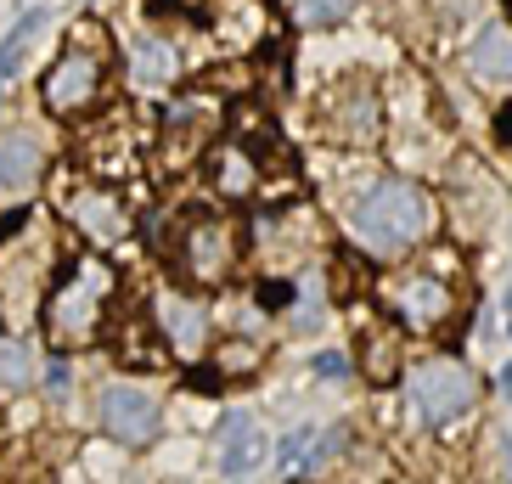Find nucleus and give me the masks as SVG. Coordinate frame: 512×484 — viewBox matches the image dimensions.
Masks as SVG:
<instances>
[{
	"instance_id": "f257e3e1",
	"label": "nucleus",
	"mask_w": 512,
	"mask_h": 484,
	"mask_svg": "<svg viewBox=\"0 0 512 484\" xmlns=\"http://www.w3.org/2000/svg\"><path fill=\"white\" fill-rule=\"evenodd\" d=\"M349 220H355V237H361L366 259H400L428 237L434 203H428V192H422L417 181L383 175V181H372L355 197V214H349Z\"/></svg>"
},
{
	"instance_id": "f03ea898",
	"label": "nucleus",
	"mask_w": 512,
	"mask_h": 484,
	"mask_svg": "<svg viewBox=\"0 0 512 484\" xmlns=\"http://www.w3.org/2000/svg\"><path fill=\"white\" fill-rule=\"evenodd\" d=\"M113 299V271L96 254H79L68 271L57 276V288L46 299V333L57 349H79L102 333V304Z\"/></svg>"
},
{
	"instance_id": "7ed1b4c3",
	"label": "nucleus",
	"mask_w": 512,
	"mask_h": 484,
	"mask_svg": "<svg viewBox=\"0 0 512 484\" xmlns=\"http://www.w3.org/2000/svg\"><path fill=\"white\" fill-rule=\"evenodd\" d=\"M400 378H406V417L417 428L451 423V417L473 411V400H479L473 366L456 361V355H428V361H417L411 372H400Z\"/></svg>"
},
{
	"instance_id": "20e7f679",
	"label": "nucleus",
	"mask_w": 512,
	"mask_h": 484,
	"mask_svg": "<svg viewBox=\"0 0 512 484\" xmlns=\"http://www.w3.org/2000/svg\"><path fill=\"white\" fill-rule=\"evenodd\" d=\"M102 85H107V46H102V51L68 46V51H62V57L46 68V85H40V96H46L51 113H62V119H79L85 107H96Z\"/></svg>"
},
{
	"instance_id": "39448f33",
	"label": "nucleus",
	"mask_w": 512,
	"mask_h": 484,
	"mask_svg": "<svg viewBox=\"0 0 512 484\" xmlns=\"http://www.w3.org/2000/svg\"><path fill=\"white\" fill-rule=\"evenodd\" d=\"M231 259H237V231H231V220H214V214H203V220H192V226L181 231V248H175V265H181L186 282H226Z\"/></svg>"
},
{
	"instance_id": "423d86ee",
	"label": "nucleus",
	"mask_w": 512,
	"mask_h": 484,
	"mask_svg": "<svg viewBox=\"0 0 512 484\" xmlns=\"http://www.w3.org/2000/svg\"><path fill=\"white\" fill-rule=\"evenodd\" d=\"M96 417H102V434L130 445V451L158 439V400L136 383H107L102 400H96Z\"/></svg>"
},
{
	"instance_id": "0eeeda50",
	"label": "nucleus",
	"mask_w": 512,
	"mask_h": 484,
	"mask_svg": "<svg viewBox=\"0 0 512 484\" xmlns=\"http://www.w3.org/2000/svg\"><path fill=\"white\" fill-rule=\"evenodd\" d=\"M152 327L175 355H203L209 349V304L192 293H158L152 304Z\"/></svg>"
},
{
	"instance_id": "6e6552de",
	"label": "nucleus",
	"mask_w": 512,
	"mask_h": 484,
	"mask_svg": "<svg viewBox=\"0 0 512 484\" xmlns=\"http://www.w3.org/2000/svg\"><path fill=\"white\" fill-rule=\"evenodd\" d=\"M389 304H394V316L406 321L411 333H428V327H445L456 310V293L439 282V276H406V282H394L389 288Z\"/></svg>"
},
{
	"instance_id": "1a4fd4ad",
	"label": "nucleus",
	"mask_w": 512,
	"mask_h": 484,
	"mask_svg": "<svg viewBox=\"0 0 512 484\" xmlns=\"http://www.w3.org/2000/svg\"><path fill=\"white\" fill-rule=\"evenodd\" d=\"M462 62H467V74H473V85H484V91H512V23H501V17L484 23Z\"/></svg>"
},
{
	"instance_id": "9d476101",
	"label": "nucleus",
	"mask_w": 512,
	"mask_h": 484,
	"mask_svg": "<svg viewBox=\"0 0 512 484\" xmlns=\"http://www.w3.org/2000/svg\"><path fill=\"white\" fill-rule=\"evenodd\" d=\"M327 130H332L338 141H349V147H366V141H377V130H383V107H377V91H372V85H349V91L332 96Z\"/></svg>"
},
{
	"instance_id": "9b49d317",
	"label": "nucleus",
	"mask_w": 512,
	"mask_h": 484,
	"mask_svg": "<svg viewBox=\"0 0 512 484\" xmlns=\"http://www.w3.org/2000/svg\"><path fill=\"white\" fill-rule=\"evenodd\" d=\"M68 220H74L91 242H102V248L130 231V209H124V197L107 192V186H102V192H74V197H68Z\"/></svg>"
},
{
	"instance_id": "f8f14e48",
	"label": "nucleus",
	"mask_w": 512,
	"mask_h": 484,
	"mask_svg": "<svg viewBox=\"0 0 512 484\" xmlns=\"http://www.w3.org/2000/svg\"><path fill=\"white\" fill-rule=\"evenodd\" d=\"M265 451H271V439L254 428V417H226L220 423V473L226 479H242V473H254L259 462H265Z\"/></svg>"
},
{
	"instance_id": "ddd939ff",
	"label": "nucleus",
	"mask_w": 512,
	"mask_h": 484,
	"mask_svg": "<svg viewBox=\"0 0 512 484\" xmlns=\"http://www.w3.org/2000/svg\"><path fill=\"white\" fill-rule=\"evenodd\" d=\"M130 79H136L141 91H164V85H175V79H181V51L169 46L164 34L136 40V51H130Z\"/></svg>"
},
{
	"instance_id": "4468645a",
	"label": "nucleus",
	"mask_w": 512,
	"mask_h": 484,
	"mask_svg": "<svg viewBox=\"0 0 512 484\" xmlns=\"http://www.w3.org/2000/svg\"><path fill=\"white\" fill-rule=\"evenodd\" d=\"M40 169H46V152L29 130H12V136H0V192H23V186L40 181Z\"/></svg>"
},
{
	"instance_id": "2eb2a0df",
	"label": "nucleus",
	"mask_w": 512,
	"mask_h": 484,
	"mask_svg": "<svg viewBox=\"0 0 512 484\" xmlns=\"http://www.w3.org/2000/svg\"><path fill=\"white\" fill-rule=\"evenodd\" d=\"M214 192L220 197H254L259 192V164L242 141L237 147H214Z\"/></svg>"
},
{
	"instance_id": "dca6fc26",
	"label": "nucleus",
	"mask_w": 512,
	"mask_h": 484,
	"mask_svg": "<svg viewBox=\"0 0 512 484\" xmlns=\"http://www.w3.org/2000/svg\"><path fill=\"white\" fill-rule=\"evenodd\" d=\"M46 6H34V12H23L17 17V29L6 34V40H0V79H12L17 68H23V57H29V46L34 40H40V29H46Z\"/></svg>"
},
{
	"instance_id": "f3484780",
	"label": "nucleus",
	"mask_w": 512,
	"mask_h": 484,
	"mask_svg": "<svg viewBox=\"0 0 512 484\" xmlns=\"http://www.w3.org/2000/svg\"><path fill=\"white\" fill-rule=\"evenodd\" d=\"M366 372H372V383H394L400 378V344H394V327H372L366 333Z\"/></svg>"
},
{
	"instance_id": "a211bd4d",
	"label": "nucleus",
	"mask_w": 512,
	"mask_h": 484,
	"mask_svg": "<svg viewBox=\"0 0 512 484\" xmlns=\"http://www.w3.org/2000/svg\"><path fill=\"white\" fill-rule=\"evenodd\" d=\"M34 383V349L23 338H0V389H29Z\"/></svg>"
},
{
	"instance_id": "6ab92c4d",
	"label": "nucleus",
	"mask_w": 512,
	"mask_h": 484,
	"mask_svg": "<svg viewBox=\"0 0 512 484\" xmlns=\"http://www.w3.org/2000/svg\"><path fill=\"white\" fill-rule=\"evenodd\" d=\"M293 17H299V29H338L349 17V0H299Z\"/></svg>"
},
{
	"instance_id": "aec40b11",
	"label": "nucleus",
	"mask_w": 512,
	"mask_h": 484,
	"mask_svg": "<svg viewBox=\"0 0 512 484\" xmlns=\"http://www.w3.org/2000/svg\"><path fill=\"white\" fill-rule=\"evenodd\" d=\"M40 383H46L51 400H68V389H74V366H68V355H51L46 372H40Z\"/></svg>"
},
{
	"instance_id": "412c9836",
	"label": "nucleus",
	"mask_w": 512,
	"mask_h": 484,
	"mask_svg": "<svg viewBox=\"0 0 512 484\" xmlns=\"http://www.w3.org/2000/svg\"><path fill=\"white\" fill-rule=\"evenodd\" d=\"M310 439H316V423H299L282 445H276V462H282V468H299V456L310 451Z\"/></svg>"
},
{
	"instance_id": "4be33fe9",
	"label": "nucleus",
	"mask_w": 512,
	"mask_h": 484,
	"mask_svg": "<svg viewBox=\"0 0 512 484\" xmlns=\"http://www.w3.org/2000/svg\"><path fill=\"white\" fill-rule=\"evenodd\" d=\"M310 372L327 378V383H344L349 378V355H344V349H321L316 361H310Z\"/></svg>"
},
{
	"instance_id": "5701e85b",
	"label": "nucleus",
	"mask_w": 512,
	"mask_h": 484,
	"mask_svg": "<svg viewBox=\"0 0 512 484\" xmlns=\"http://www.w3.org/2000/svg\"><path fill=\"white\" fill-rule=\"evenodd\" d=\"M496 136H501V141H507V147H512V102H507V107H501V113H496Z\"/></svg>"
},
{
	"instance_id": "b1692460",
	"label": "nucleus",
	"mask_w": 512,
	"mask_h": 484,
	"mask_svg": "<svg viewBox=\"0 0 512 484\" xmlns=\"http://www.w3.org/2000/svg\"><path fill=\"white\" fill-rule=\"evenodd\" d=\"M501 479L512 484V434H501Z\"/></svg>"
},
{
	"instance_id": "393cba45",
	"label": "nucleus",
	"mask_w": 512,
	"mask_h": 484,
	"mask_svg": "<svg viewBox=\"0 0 512 484\" xmlns=\"http://www.w3.org/2000/svg\"><path fill=\"white\" fill-rule=\"evenodd\" d=\"M17 226H23V209H12V214H0V242L12 237V231H17Z\"/></svg>"
},
{
	"instance_id": "a878e982",
	"label": "nucleus",
	"mask_w": 512,
	"mask_h": 484,
	"mask_svg": "<svg viewBox=\"0 0 512 484\" xmlns=\"http://www.w3.org/2000/svg\"><path fill=\"white\" fill-rule=\"evenodd\" d=\"M496 389H501V394H512V366H501V372H496Z\"/></svg>"
},
{
	"instance_id": "bb28decb",
	"label": "nucleus",
	"mask_w": 512,
	"mask_h": 484,
	"mask_svg": "<svg viewBox=\"0 0 512 484\" xmlns=\"http://www.w3.org/2000/svg\"><path fill=\"white\" fill-rule=\"evenodd\" d=\"M507 316H512V293H507Z\"/></svg>"
},
{
	"instance_id": "cd10ccee",
	"label": "nucleus",
	"mask_w": 512,
	"mask_h": 484,
	"mask_svg": "<svg viewBox=\"0 0 512 484\" xmlns=\"http://www.w3.org/2000/svg\"><path fill=\"white\" fill-rule=\"evenodd\" d=\"M507 338H512V316H507Z\"/></svg>"
},
{
	"instance_id": "c85d7f7f",
	"label": "nucleus",
	"mask_w": 512,
	"mask_h": 484,
	"mask_svg": "<svg viewBox=\"0 0 512 484\" xmlns=\"http://www.w3.org/2000/svg\"><path fill=\"white\" fill-rule=\"evenodd\" d=\"M0 96H6V79H0Z\"/></svg>"
}]
</instances>
